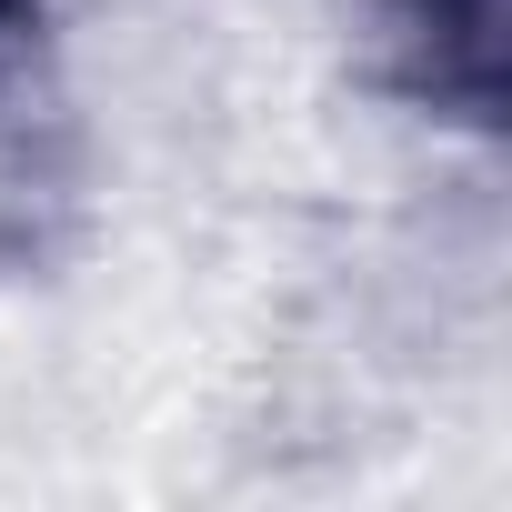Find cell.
I'll use <instances>...</instances> for the list:
<instances>
[{
	"label": "cell",
	"mask_w": 512,
	"mask_h": 512,
	"mask_svg": "<svg viewBox=\"0 0 512 512\" xmlns=\"http://www.w3.org/2000/svg\"><path fill=\"white\" fill-rule=\"evenodd\" d=\"M392 31L412 51V81L442 111L462 121L502 111V0H392Z\"/></svg>",
	"instance_id": "6da1fadb"
},
{
	"label": "cell",
	"mask_w": 512,
	"mask_h": 512,
	"mask_svg": "<svg viewBox=\"0 0 512 512\" xmlns=\"http://www.w3.org/2000/svg\"><path fill=\"white\" fill-rule=\"evenodd\" d=\"M21 11H31V0H0V31H11V21H21Z\"/></svg>",
	"instance_id": "7a4b0ae2"
}]
</instances>
